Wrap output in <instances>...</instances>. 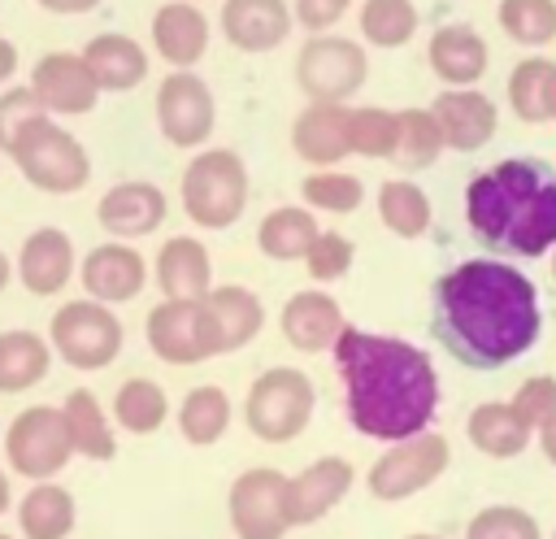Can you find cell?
<instances>
[{
  "label": "cell",
  "instance_id": "cell-30",
  "mask_svg": "<svg viewBox=\"0 0 556 539\" xmlns=\"http://www.w3.org/2000/svg\"><path fill=\"white\" fill-rule=\"evenodd\" d=\"M204 300H208L213 322H217V335H222V356L248 348V343L265 330V304H261V296H256L252 287H243V283H222V287H213Z\"/></svg>",
  "mask_w": 556,
  "mask_h": 539
},
{
  "label": "cell",
  "instance_id": "cell-45",
  "mask_svg": "<svg viewBox=\"0 0 556 539\" xmlns=\"http://www.w3.org/2000/svg\"><path fill=\"white\" fill-rule=\"evenodd\" d=\"M513 409H517L534 430H547V426L556 422V378H552V374L526 378V383L513 391Z\"/></svg>",
  "mask_w": 556,
  "mask_h": 539
},
{
  "label": "cell",
  "instance_id": "cell-32",
  "mask_svg": "<svg viewBox=\"0 0 556 539\" xmlns=\"http://www.w3.org/2000/svg\"><path fill=\"white\" fill-rule=\"evenodd\" d=\"M321 235L317 217L308 204H282V209H269L256 226V248L269 256V261H304L313 239Z\"/></svg>",
  "mask_w": 556,
  "mask_h": 539
},
{
  "label": "cell",
  "instance_id": "cell-9",
  "mask_svg": "<svg viewBox=\"0 0 556 539\" xmlns=\"http://www.w3.org/2000/svg\"><path fill=\"white\" fill-rule=\"evenodd\" d=\"M369 78V57L348 35H308L295 52V83L308 100H334L348 104Z\"/></svg>",
  "mask_w": 556,
  "mask_h": 539
},
{
  "label": "cell",
  "instance_id": "cell-35",
  "mask_svg": "<svg viewBox=\"0 0 556 539\" xmlns=\"http://www.w3.org/2000/svg\"><path fill=\"white\" fill-rule=\"evenodd\" d=\"M113 422L126 430V435H156L165 422H169V396L161 383L152 378H126L117 391H113V404H109Z\"/></svg>",
  "mask_w": 556,
  "mask_h": 539
},
{
  "label": "cell",
  "instance_id": "cell-41",
  "mask_svg": "<svg viewBox=\"0 0 556 539\" xmlns=\"http://www.w3.org/2000/svg\"><path fill=\"white\" fill-rule=\"evenodd\" d=\"M400 143V113L382 109V104H356L352 109V152L356 156H374V161H391Z\"/></svg>",
  "mask_w": 556,
  "mask_h": 539
},
{
  "label": "cell",
  "instance_id": "cell-28",
  "mask_svg": "<svg viewBox=\"0 0 556 539\" xmlns=\"http://www.w3.org/2000/svg\"><path fill=\"white\" fill-rule=\"evenodd\" d=\"M465 435L469 443L482 452V456H495V461H513L526 452L534 426L513 409V400H486L469 413L465 422Z\"/></svg>",
  "mask_w": 556,
  "mask_h": 539
},
{
  "label": "cell",
  "instance_id": "cell-29",
  "mask_svg": "<svg viewBox=\"0 0 556 539\" xmlns=\"http://www.w3.org/2000/svg\"><path fill=\"white\" fill-rule=\"evenodd\" d=\"M52 339L26 326L0 330V396H22L52 369Z\"/></svg>",
  "mask_w": 556,
  "mask_h": 539
},
{
  "label": "cell",
  "instance_id": "cell-22",
  "mask_svg": "<svg viewBox=\"0 0 556 539\" xmlns=\"http://www.w3.org/2000/svg\"><path fill=\"white\" fill-rule=\"evenodd\" d=\"M434 117L443 126V139L452 152H478L495 139L500 126V109L491 96H482L478 87H447L434 96Z\"/></svg>",
  "mask_w": 556,
  "mask_h": 539
},
{
  "label": "cell",
  "instance_id": "cell-11",
  "mask_svg": "<svg viewBox=\"0 0 556 539\" xmlns=\"http://www.w3.org/2000/svg\"><path fill=\"white\" fill-rule=\"evenodd\" d=\"M143 335L152 356L165 365H200L208 356H222V335L208 300H161L148 313Z\"/></svg>",
  "mask_w": 556,
  "mask_h": 539
},
{
  "label": "cell",
  "instance_id": "cell-47",
  "mask_svg": "<svg viewBox=\"0 0 556 539\" xmlns=\"http://www.w3.org/2000/svg\"><path fill=\"white\" fill-rule=\"evenodd\" d=\"M35 4L48 9V13H61V17H78V13L100 9V0H35Z\"/></svg>",
  "mask_w": 556,
  "mask_h": 539
},
{
  "label": "cell",
  "instance_id": "cell-42",
  "mask_svg": "<svg viewBox=\"0 0 556 539\" xmlns=\"http://www.w3.org/2000/svg\"><path fill=\"white\" fill-rule=\"evenodd\" d=\"M43 117H52V113L39 104V96H35L30 83H26V87H4V91H0V152L9 156L13 143H17L35 122H43Z\"/></svg>",
  "mask_w": 556,
  "mask_h": 539
},
{
  "label": "cell",
  "instance_id": "cell-20",
  "mask_svg": "<svg viewBox=\"0 0 556 539\" xmlns=\"http://www.w3.org/2000/svg\"><path fill=\"white\" fill-rule=\"evenodd\" d=\"M343 309L330 291H317V287H304V291H291L282 313H278V330L282 339L295 348V352H334L339 335H343Z\"/></svg>",
  "mask_w": 556,
  "mask_h": 539
},
{
  "label": "cell",
  "instance_id": "cell-25",
  "mask_svg": "<svg viewBox=\"0 0 556 539\" xmlns=\"http://www.w3.org/2000/svg\"><path fill=\"white\" fill-rule=\"evenodd\" d=\"M426 61H430V70H434L439 83H447V87H473V83L486 74L491 52H486V39H482L473 26L447 22V26H439V30L430 35Z\"/></svg>",
  "mask_w": 556,
  "mask_h": 539
},
{
  "label": "cell",
  "instance_id": "cell-1",
  "mask_svg": "<svg viewBox=\"0 0 556 539\" xmlns=\"http://www.w3.org/2000/svg\"><path fill=\"white\" fill-rule=\"evenodd\" d=\"M430 330L469 369H500L526 356L543 330L534 283L495 256H469L434 278Z\"/></svg>",
  "mask_w": 556,
  "mask_h": 539
},
{
  "label": "cell",
  "instance_id": "cell-49",
  "mask_svg": "<svg viewBox=\"0 0 556 539\" xmlns=\"http://www.w3.org/2000/svg\"><path fill=\"white\" fill-rule=\"evenodd\" d=\"M539 448H543V456L556 465V422H552L547 430H539Z\"/></svg>",
  "mask_w": 556,
  "mask_h": 539
},
{
  "label": "cell",
  "instance_id": "cell-4",
  "mask_svg": "<svg viewBox=\"0 0 556 539\" xmlns=\"http://www.w3.org/2000/svg\"><path fill=\"white\" fill-rule=\"evenodd\" d=\"M248 165L235 148H200L178 183V200L182 213L200 226V230H230L243 209H248Z\"/></svg>",
  "mask_w": 556,
  "mask_h": 539
},
{
  "label": "cell",
  "instance_id": "cell-23",
  "mask_svg": "<svg viewBox=\"0 0 556 539\" xmlns=\"http://www.w3.org/2000/svg\"><path fill=\"white\" fill-rule=\"evenodd\" d=\"M152 283L165 300H204L213 291V256L195 235H169L156 248Z\"/></svg>",
  "mask_w": 556,
  "mask_h": 539
},
{
  "label": "cell",
  "instance_id": "cell-5",
  "mask_svg": "<svg viewBox=\"0 0 556 539\" xmlns=\"http://www.w3.org/2000/svg\"><path fill=\"white\" fill-rule=\"evenodd\" d=\"M313 409H317L313 378L304 369L274 365V369L252 378V387L243 396V426L261 443H291L308 430Z\"/></svg>",
  "mask_w": 556,
  "mask_h": 539
},
{
  "label": "cell",
  "instance_id": "cell-14",
  "mask_svg": "<svg viewBox=\"0 0 556 539\" xmlns=\"http://www.w3.org/2000/svg\"><path fill=\"white\" fill-rule=\"evenodd\" d=\"M30 87L52 117H83L100 104V83L83 52H48L35 61Z\"/></svg>",
  "mask_w": 556,
  "mask_h": 539
},
{
  "label": "cell",
  "instance_id": "cell-31",
  "mask_svg": "<svg viewBox=\"0 0 556 539\" xmlns=\"http://www.w3.org/2000/svg\"><path fill=\"white\" fill-rule=\"evenodd\" d=\"M78 526V504L61 482H30L17 500V530L22 539H70Z\"/></svg>",
  "mask_w": 556,
  "mask_h": 539
},
{
  "label": "cell",
  "instance_id": "cell-54",
  "mask_svg": "<svg viewBox=\"0 0 556 539\" xmlns=\"http://www.w3.org/2000/svg\"><path fill=\"white\" fill-rule=\"evenodd\" d=\"M0 539H17V535H9V530H0Z\"/></svg>",
  "mask_w": 556,
  "mask_h": 539
},
{
  "label": "cell",
  "instance_id": "cell-39",
  "mask_svg": "<svg viewBox=\"0 0 556 539\" xmlns=\"http://www.w3.org/2000/svg\"><path fill=\"white\" fill-rule=\"evenodd\" d=\"M300 200L313 213H356L365 200V183L348 170H313L300 183Z\"/></svg>",
  "mask_w": 556,
  "mask_h": 539
},
{
  "label": "cell",
  "instance_id": "cell-15",
  "mask_svg": "<svg viewBox=\"0 0 556 539\" xmlns=\"http://www.w3.org/2000/svg\"><path fill=\"white\" fill-rule=\"evenodd\" d=\"M152 278V265L143 261V252L126 239H109L96 243L83 261H78V283L91 300L100 304H126L135 300Z\"/></svg>",
  "mask_w": 556,
  "mask_h": 539
},
{
  "label": "cell",
  "instance_id": "cell-56",
  "mask_svg": "<svg viewBox=\"0 0 556 539\" xmlns=\"http://www.w3.org/2000/svg\"><path fill=\"white\" fill-rule=\"evenodd\" d=\"M191 4H195V0H191Z\"/></svg>",
  "mask_w": 556,
  "mask_h": 539
},
{
  "label": "cell",
  "instance_id": "cell-7",
  "mask_svg": "<svg viewBox=\"0 0 556 539\" xmlns=\"http://www.w3.org/2000/svg\"><path fill=\"white\" fill-rule=\"evenodd\" d=\"M48 339H52V352L70 369L96 374V369L117 361L126 330H122V317L113 313V304H100V300L83 296V300H70V304H61L52 313Z\"/></svg>",
  "mask_w": 556,
  "mask_h": 539
},
{
  "label": "cell",
  "instance_id": "cell-34",
  "mask_svg": "<svg viewBox=\"0 0 556 539\" xmlns=\"http://www.w3.org/2000/svg\"><path fill=\"white\" fill-rule=\"evenodd\" d=\"M508 109L521 122H556V61H517L508 74Z\"/></svg>",
  "mask_w": 556,
  "mask_h": 539
},
{
  "label": "cell",
  "instance_id": "cell-43",
  "mask_svg": "<svg viewBox=\"0 0 556 539\" xmlns=\"http://www.w3.org/2000/svg\"><path fill=\"white\" fill-rule=\"evenodd\" d=\"M465 539H543V530H539L534 513H526L517 504H491L469 517Z\"/></svg>",
  "mask_w": 556,
  "mask_h": 539
},
{
  "label": "cell",
  "instance_id": "cell-3",
  "mask_svg": "<svg viewBox=\"0 0 556 539\" xmlns=\"http://www.w3.org/2000/svg\"><path fill=\"white\" fill-rule=\"evenodd\" d=\"M465 222L500 256H543L556 248V165L508 156L465 187Z\"/></svg>",
  "mask_w": 556,
  "mask_h": 539
},
{
  "label": "cell",
  "instance_id": "cell-17",
  "mask_svg": "<svg viewBox=\"0 0 556 539\" xmlns=\"http://www.w3.org/2000/svg\"><path fill=\"white\" fill-rule=\"evenodd\" d=\"M291 148L304 165H339L352 156V104L308 100L291 122Z\"/></svg>",
  "mask_w": 556,
  "mask_h": 539
},
{
  "label": "cell",
  "instance_id": "cell-38",
  "mask_svg": "<svg viewBox=\"0 0 556 539\" xmlns=\"http://www.w3.org/2000/svg\"><path fill=\"white\" fill-rule=\"evenodd\" d=\"M361 39L374 48H404L417 35V4L413 0H365L356 13Z\"/></svg>",
  "mask_w": 556,
  "mask_h": 539
},
{
  "label": "cell",
  "instance_id": "cell-52",
  "mask_svg": "<svg viewBox=\"0 0 556 539\" xmlns=\"http://www.w3.org/2000/svg\"><path fill=\"white\" fill-rule=\"evenodd\" d=\"M404 539H443V535H404Z\"/></svg>",
  "mask_w": 556,
  "mask_h": 539
},
{
  "label": "cell",
  "instance_id": "cell-10",
  "mask_svg": "<svg viewBox=\"0 0 556 539\" xmlns=\"http://www.w3.org/2000/svg\"><path fill=\"white\" fill-rule=\"evenodd\" d=\"M452 465V443L439 435V430H421L413 439H400L391 443L365 474V487L374 500H408L417 491H426L430 482L443 478V469Z\"/></svg>",
  "mask_w": 556,
  "mask_h": 539
},
{
  "label": "cell",
  "instance_id": "cell-46",
  "mask_svg": "<svg viewBox=\"0 0 556 539\" xmlns=\"http://www.w3.org/2000/svg\"><path fill=\"white\" fill-rule=\"evenodd\" d=\"M352 0H295V26H304L308 35H326L343 13H348Z\"/></svg>",
  "mask_w": 556,
  "mask_h": 539
},
{
  "label": "cell",
  "instance_id": "cell-37",
  "mask_svg": "<svg viewBox=\"0 0 556 539\" xmlns=\"http://www.w3.org/2000/svg\"><path fill=\"white\" fill-rule=\"evenodd\" d=\"M447 139H443V126L434 117V109H400V143H395V165L417 174V170H430L439 156H443Z\"/></svg>",
  "mask_w": 556,
  "mask_h": 539
},
{
  "label": "cell",
  "instance_id": "cell-50",
  "mask_svg": "<svg viewBox=\"0 0 556 539\" xmlns=\"http://www.w3.org/2000/svg\"><path fill=\"white\" fill-rule=\"evenodd\" d=\"M13 509V478H9V469H0V517Z\"/></svg>",
  "mask_w": 556,
  "mask_h": 539
},
{
  "label": "cell",
  "instance_id": "cell-16",
  "mask_svg": "<svg viewBox=\"0 0 556 539\" xmlns=\"http://www.w3.org/2000/svg\"><path fill=\"white\" fill-rule=\"evenodd\" d=\"M169 213V200L156 183L148 178H126V183H113L100 200H96V222L104 226V235L113 239H143V235H156L161 222Z\"/></svg>",
  "mask_w": 556,
  "mask_h": 539
},
{
  "label": "cell",
  "instance_id": "cell-24",
  "mask_svg": "<svg viewBox=\"0 0 556 539\" xmlns=\"http://www.w3.org/2000/svg\"><path fill=\"white\" fill-rule=\"evenodd\" d=\"M152 48L169 70H191L208 52V17L191 0H165L152 13Z\"/></svg>",
  "mask_w": 556,
  "mask_h": 539
},
{
  "label": "cell",
  "instance_id": "cell-51",
  "mask_svg": "<svg viewBox=\"0 0 556 539\" xmlns=\"http://www.w3.org/2000/svg\"><path fill=\"white\" fill-rule=\"evenodd\" d=\"M13 278H17V261H9V256H4V248H0V291H4Z\"/></svg>",
  "mask_w": 556,
  "mask_h": 539
},
{
  "label": "cell",
  "instance_id": "cell-36",
  "mask_svg": "<svg viewBox=\"0 0 556 539\" xmlns=\"http://www.w3.org/2000/svg\"><path fill=\"white\" fill-rule=\"evenodd\" d=\"M378 217L400 239H421L430 230V196L413 178H387L378 187Z\"/></svg>",
  "mask_w": 556,
  "mask_h": 539
},
{
  "label": "cell",
  "instance_id": "cell-6",
  "mask_svg": "<svg viewBox=\"0 0 556 539\" xmlns=\"http://www.w3.org/2000/svg\"><path fill=\"white\" fill-rule=\"evenodd\" d=\"M13 165L17 174L48 196H74L91 183V156L74 130H65L56 117L35 122L17 143H13Z\"/></svg>",
  "mask_w": 556,
  "mask_h": 539
},
{
  "label": "cell",
  "instance_id": "cell-8",
  "mask_svg": "<svg viewBox=\"0 0 556 539\" xmlns=\"http://www.w3.org/2000/svg\"><path fill=\"white\" fill-rule=\"evenodd\" d=\"M70 456H74V443L65 430L61 404H30L4 430V461L17 478L48 482L70 465Z\"/></svg>",
  "mask_w": 556,
  "mask_h": 539
},
{
  "label": "cell",
  "instance_id": "cell-48",
  "mask_svg": "<svg viewBox=\"0 0 556 539\" xmlns=\"http://www.w3.org/2000/svg\"><path fill=\"white\" fill-rule=\"evenodd\" d=\"M13 74H17V48H13V39L0 35V87H4Z\"/></svg>",
  "mask_w": 556,
  "mask_h": 539
},
{
  "label": "cell",
  "instance_id": "cell-27",
  "mask_svg": "<svg viewBox=\"0 0 556 539\" xmlns=\"http://www.w3.org/2000/svg\"><path fill=\"white\" fill-rule=\"evenodd\" d=\"M61 413H65L74 456H87V461H113L117 456V430H113L117 422H113V413H104V404L91 387H74L61 400Z\"/></svg>",
  "mask_w": 556,
  "mask_h": 539
},
{
  "label": "cell",
  "instance_id": "cell-19",
  "mask_svg": "<svg viewBox=\"0 0 556 539\" xmlns=\"http://www.w3.org/2000/svg\"><path fill=\"white\" fill-rule=\"evenodd\" d=\"M74 274H78L74 239L61 226H39V230H30L22 239V248H17V283L30 296H39V300L61 296Z\"/></svg>",
  "mask_w": 556,
  "mask_h": 539
},
{
  "label": "cell",
  "instance_id": "cell-13",
  "mask_svg": "<svg viewBox=\"0 0 556 539\" xmlns=\"http://www.w3.org/2000/svg\"><path fill=\"white\" fill-rule=\"evenodd\" d=\"M156 126L174 148H204L217 126L213 87L195 70H169L156 87Z\"/></svg>",
  "mask_w": 556,
  "mask_h": 539
},
{
  "label": "cell",
  "instance_id": "cell-33",
  "mask_svg": "<svg viewBox=\"0 0 556 539\" xmlns=\"http://www.w3.org/2000/svg\"><path fill=\"white\" fill-rule=\"evenodd\" d=\"M230 417H235V404L217 383H200L178 400V435L191 448H213L230 430Z\"/></svg>",
  "mask_w": 556,
  "mask_h": 539
},
{
  "label": "cell",
  "instance_id": "cell-40",
  "mask_svg": "<svg viewBox=\"0 0 556 539\" xmlns=\"http://www.w3.org/2000/svg\"><path fill=\"white\" fill-rule=\"evenodd\" d=\"M495 17L521 48H543L556 39V0H500Z\"/></svg>",
  "mask_w": 556,
  "mask_h": 539
},
{
  "label": "cell",
  "instance_id": "cell-2",
  "mask_svg": "<svg viewBox=\"0 0 556 539\" xmlns=\"http://www.w3.org/2000/svg\"><path fill=\"white\" fill-rule=\"evenodd\" d=\"M334 365L343 383L348 422L361 435L400 443L430 430L439 409V374L426 348L395 335L343 326L334 343Z\"/></svg>",
  "mask_w": 556,
  "mask_h": 539
},
{
  "label": "cell",
  "instance_id": "cell-44",
  "mask_svg": "<svg viewBox=\"0 0 556 539\" xmlns=\"http://www.w3.org/2000/svg\"><path fill=\"white\" fill-rule=\"evenodd\" d=\"M352 261H356V243L339 230H321L304 256V270L313 283H339L352 270Z\"/></svg>",
  "mask_w": 556,
  "mask_h": 539
},
{
  "label": "cell",
  "instance_id": "cell-53",
  "mask_svg": "<svg viewBox=\"0 0 556 539\" xmlns=\"http://www.w3.org/2000/svg\"><path fill=\"white\" fill-rule=\"evenodd\" d=\"M552 274H556V248H552Z\"/></svg>",
  "mask_w": 556,
  "mask_h": 539
},
{
  "label": "cell",
  "instance_id": "cell-21",
  "mask_svg": "<svg viewBox=\"0 0 556 539\" xmlns=\"http://www.w3.org/2000/svg\"><path fill=\"white\" fill-rule=\"evenodd\" d=\"M356 482V469L352 461L343 456H317L308 461L300 474L287 478V517L291 526H313L321 522Z\"/></svg>",
  "mask_w": 556,
  "mask_h": 539
},
{
  "label": "cell",
  "instance_id": "cell-12",
  "mask_svg": "<svg viewBox=\"0 0 556 539\" xmlns=\"http://www.w3.org/2000/svg\"><path fill=\"white\" fill-rule=\"evenodd\" d=\"M226 517H230L235 539H282L291 530L287 474L274 465L243 469L226 491Z\"/></svg>",
  "mask_w": 556,
  "mask_h": 539
},
{
  "label": "cell",
  "instance_id": "cell-26",
  "mask_svg": "<svg viewBox=\"0 0 556 539\" xmlns=\"http://www.w3.org/2000/svg\"><path fill=\"white\" fill-rule=\"evenodd\" d=\"M83 57H87V65H91L100 91H130V87H139V83L148 78V70H152L143 43L130 39V35H122V30H104V35H96V39H87Z\"/></svg>",
  "mask_w": 556,
  "mask_h": 539
},
{
  "label": "cell",
  "instance_id": "cell-18",
  "mask_svg": "<svg viewBox=\"0 0 556 539\" xmlns=\"http://www.w3.org/2000/svg\"><path fill=\"white\" fill-rule=\"evenodd\" d=\"M217 26L230 48L239 52H274L295 30V9L287 0H222Z\"/></svg>",
  "mask_w": 556,
  "mask_h": 539
},
{
  "label": "cell",
  "instance_id": "cell-55",
  "mask_svg": "<svg viewBox=\"0 0 556 539\" xmlns=\"http://www.w3.org/2000/svg\"><path fill=\"white\" fill-rule=\"evenodd\" d=\"M552 539H556V530H552Z\"/></svg>",
  "mask_w": 556,
  "mask_h": 539
}]
</instances>
